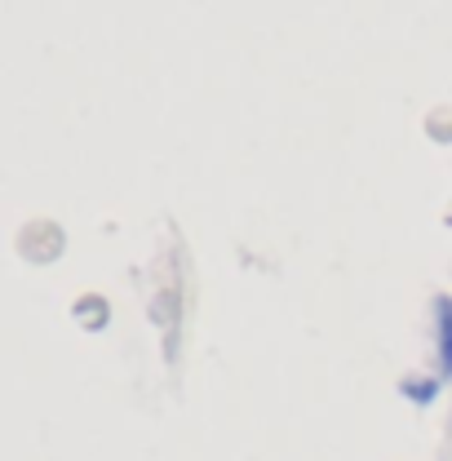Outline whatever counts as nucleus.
Wrapping results in <instances>:
<instances>
[{
	"label": "nucleus",
	"instance_id": "nucleus-2",
	"mask_svg": "<svg viewBox=\"0 0 452 461\" xmlns=\"http://www.w3.org/2000/svg\"><path fill=\"white\" fill-rule=\"evenodd\" d=\"M76 320H80L85 329H98V324H107V306H103V297H85V302L76 306Z\"/></svg>",
	"mask_w": 452,
	"mask_h": 461
},
{
	"label": "nucleus",
	"instance_id": "nucleus-3",
	"mask_svg": "<svg viewBox=\"0 0 452 461\" xmlns=\"http://www.w3.org/2000/svg\"><path fill=\"white\" fill-rule=\"evenodd\" d=\"M435 391H439V382H403V395L412 403H430Z\"/></svg>",
	"mask_w": 452,
	"mask_h": 461
},
{
	"label": "nucleus",
	"instance_id": "nucleus-1",
	"mask_svg": "<svg viewBox=\"0 0 452 461\" xmlns=\"http://www.w3.org/2000/svg\"><path fill=\"white\" fill-rule=\"evenodd\" d=\"M435 329H439V373L452 377V297H435Z\"/></svg>",
	"mask_w": 452,
	"mask_h": 461
}]
</instances>
